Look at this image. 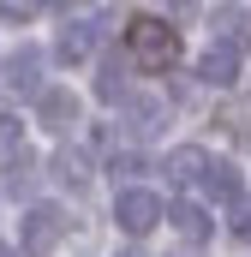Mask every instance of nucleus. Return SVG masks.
I'll return each mask as SVG.
<instances>
[{
    "instance_id": "nucleus-17",
    "label": "nucleus",
    "mask_w": 251,
    "mask_h": 257,
    "mask_svg": "<svg viewBox=\"0 0 251 257\" xmlns=\"http://www.w3.org/2000/svg\"><path fill=\"white\" fill-rule=\"evenodd\" d=\"M120 257H144V251H120Z\"/></svg>"
},
{
    "instance_id": "nucleus-3",
    "label": "nucleus",
    "mask_w": 251,
    "mask_h": 257,
    "mask_svg": "<svg viewBox=\"0 0 251 257\" xmlns=\"http://www.w3.org/2000/svg\"><path fill=\"white\" fill-rule=\"evenodd\" d=\"M162 215H168V209H162V197H156V192H138V186H126V192L114 197V221H120L126 233H150Z\"/></svg>"
},
{
    "instance_id": "nucleus-2",
    "label": "nucleus",
    "mask_w": 251,
    "mask_h": 257,
    "mask_svg": "<svg viewBox=\"0 0 251 257\" xmlns=\"http://www.w3.org/2000/svg\"><path fill=\"white\" fill-rule=\"evenodd\" d=\"M60 233H66V209L36 203V209L24 215V227H18V245H24V257H48L60 245Z\"/></svg>"
},
{
    "instance_id": "nucleus-12",
    "label": "nucleus",
    "mask_w": 251,
    "mask_h": 257,
    "mask_svg": "<svg viewBox=\"0 0 251 257\" xmlns=\"http://www.w3.org/2000/svg\"><path fill=\"white\" fill-rule=\"evenodd\" d=\"M126 60L132 54H108L102 60V72H96V96L102 102H126Z\"/></svg>"
},
{
    "instance_id": "nucleus-10",
    "label": "nucleus",
    "mask_w": 251,
    "mask_h": 257,
    "mask_svg": "<svg viewBox=\"0 0 251 257\" xmlns=\"http://www.w3.org/2000/svg\"><path fill=\"white\" fill-rule=\"evenodd\" d=\"M168 221H174L186 239H209V209H203L197 197H180V203H168Z\"/></svg>"
},
{
    "instance_id": "nucleus-4",
    "label": "nucleus",
    "mask_w": 251,
    "mask_h": 257,
    "mask_svg": "<svg viewBox=\"0 0 251 257\" xmlns=\"http://www.w3.org/2000/svg\"><path fill=\"white\" fill-rule=\"evenodd\" d=\"M197 84H209V90H227V84H239V48H233V42H215V48H203V54H197Z\"/></svg>"
},
{
    "instance_id": "nucleus-13",
    "label": "nucleus",
    "mask_w": 251,
    "mask_h": 257,
    "mask_svg": "<svg viewBox=\"0 0 251 257\" xmlns=\"http://www.w3.org/2000/svg\"><path fill=\"white\" fill-rule=\"evenodd\" d=\"M30 186H36V156H30V150H18V156L6 162V192H12V197H24Z\"/></svg>"
},
{
    "instance_id": "nucleus-18",
    "label": "nucleus",
    "mask_w": 251,
    "mask_h": 257,
    "mask_svg": "<svg viewBox=\"0 0 251 257\" xmlns=\"http://www.w3.org/2000/svg\"><path fill=\"white\" fill-rule=\"evenodd\" d=\"M0 257H12V251H6V245H0Z\"/></svg>"
},
{
    "instance_id": "nucleus-6",
    "label": "nucleus",
    "mask_w": 251,
    "mask_h": 257,
    "mask_svg": "<svg viewBox=\"0 0 251 257\" xmlns=\"http://www.w3.org/2000/svg\"><path fill=\"white\" fill-rule=\"evenodd\" d=\"M96 36H102V18H72V24H60V42H54V54H60L66 66H78L90 48H96Z\"/></svg>"
},
{
    "instance_id": "nucleus-15",
    "label": "nucleus",
    "mask_w": 251,
    "mask_h": 257,
    "mask_svg": "<svg viewBox=\"0 0 251 257\" xmlns=\"http://www.w3.org/2000/svg\"><path fill=\"white\" fill-rule=\"evenodd\" d=\"M18 150H24V144H18V120H12V114H0V156L12 162Z\"/></svg>"
},
{
    "instance_id": "nucleus-9",
    "label": "nucleus",
    "mask_w": 251,
    "mask_h": 257,
    "mask_svg": "<svg viewBox=\"0 0 251 257\" xmlns=\"http://www.w3.org/2000/svg\"><path fill=\"white\" fill-rule=\"evenodd\" d=\"M126 126L132 132H156V126H168V102L162 96H126Z\"/></svg>"
},
{
    "instance_id": "nucleus-14",
    "label": "nucleus",
    "mask_w": 251,
    "mask_h": 257,
    "mask_svg": "<svg viewBox=\"0 0 251 257\" xmlns=\"http://www.w3.org/2000/svg\"><path fill=\"white\" fill-rule=\"evenodd\" d=\"M54 174H60L66 186H84V156H66L60 150V156H54Z\"/></svg>"
},
{
    "instance_id": "nucleus-7",
    "label": "nucleus",
    "mask_w": 251,
    "mask_h": 257,
    "mask_svg": "<svg viewBox=\"0 0 251 257\" xmlns=\"http://www.w3.org/2000/svg\"><path fill=\"white\" fill-rule=\"evenodd\" d=\"M36 120H42L48 132H72V126H78V96H72V90H42Z\"/></svg>"
},
{
    "instance_id": "nucleus-5",
    "label": "nucleus",
    "mask_w": 251,
    "mask_h": 257,
    "mask_svg": "<svg viewBox=\"0 0 251 257\" xmlns=\"http://www.w3.org/2000/svg\"><path fill=\"white\" fill-rule=\"evenodd\" d=\"M6 84H12V96H36L42 102V48H18L12 60H6Z\"/></svg>"
},
{
    "instance_id": "nucleus-16",
    "label": "nucleus",
    "mask_w": 251,
    "mask_h": 257,
    "mask_svg": "<svg viewBox=\"0 0 251 257\" xmlns=\"http://www.w3.org/2000/svg\"><path fill=\"white\" fill-rule=\"evenodd\" d=\"M233 233H251V209L245 203H233Z\"/></svg>"
},
{
    "instance_id": "nucleus-11",
    "label": "nucleus",
    "mask_w": 251,
    "mask_h": 257,
    "mask_svg": "<svg viewBox=\"0 0 251 257\" xmlns=\"http://www.w3.org/2000/svg\"><path fill=\"white\" fill-rule=\"evenodd\" d=\"M203 192H209V197H221V203H239L245 180H239V168H227V162H209V174H203Z\"/></svg>"
},
{
    "instance_id": "nucleus-8",
    "label": "nucleus",
    "mask_w": 251,
    "mask_h": 257,
    "mask_svg": "<svg viewBox=\"0 0 251 257\" xmlns=\"http://www.w3.org/2000/svg\"><path fill=\"white\" fill-rule=\"evenodd\" d=\"M162 174H168L174 186H203V174H209V156L186 144V150H174V156L162 162Z\"/></svg>"
},
{
    "instance_id": "nucleus-1",
    "label": "nucleus",
    "mask_w": 251,
    "mask_h": 257,
    "mask_svg": "<svg viewBox=\"0 0 251 257\" xmlns=\"http://www.w3.org/2000/svg\"><path fill=\"white\" fill-rule=\"evenodd\" d=\"M126 54H132V66H144V72H168V66L180 60V30L168 18H132Z\"/></svg>"
}]
</instances>
